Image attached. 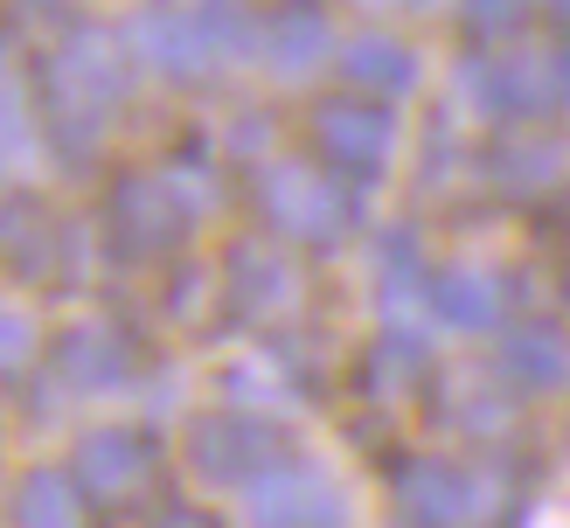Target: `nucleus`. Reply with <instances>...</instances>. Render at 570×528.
Masks as SVG:
<instances>
[{"label": "nucleus", "mask_w": 570, "mask_h": 528, "mask_svg": "<svg viewBox=\"0 0 570 528\" xmlns=\"http://www.w3.org/2000/svg\"><path fill=\"white\" fill-rule=\"evenodd\" d=\"M70 480L83 487V500H98V508H126V500L154 480V445L139 431H91L77 445Z\"/></svg>", "instance_id": "nucleus-6"}, {"label": "nucleus", "mask_w": 570, "mask_h": 528, "mask_svg": "<svg viewBox=\"0 0 570 528\" xmlns=\"http://www.w3.org/2000/svg\"><path fill=\"white\" fill-rule=\"evenodd\" d=\"M56 361H63V376L83 382V389H105V382L126 376V348L111 341L105 327H70L63 348H56Z\"/></svg>", "instance_id": "nucleus-18"}, {"label": "nucleus", "mask_w": 570, "mask_h": 528, "mask_svg": "<svg viewBox=\"0 0 570 528\" xmlns=\"http://www.w3.org/2000/svg\"><path fill=\"white\" fill-rule=\"evenodd\" d=\"M132 42H139V56H147L154 70H167V77H203V70L216 63L203 21H195V14H175V8H154L147 21L132 28Z\"/></svg>", "instance_id": "nucleus-11"}, {"label": "nucleus", "mask_w": 570, "mask_h": 528, "mask_svg": "<svg viewBox=\"0 0 570 528\" xmlns=\"http://www.w3.org/2000/svg\"><path fill=\"white\" fill-rule=\"evenodd\" d=\"M49 250H56V237H49L42 202L8 195V202H0V265H8L14 278H42L49 271Z\"/></svg>", "instance_id": "nucleus-14"}, {"label": "nucleus", "mask_w": 570, "mask_h": 528, "mask_svg": "<svg viewBox=\"0 0 570 528\" xmlns=\"http://www.w3.org/2000/svg\"><path fill=\"white\" fill-rule=\"evenodd\" d=\"M119 49L105 36H70L63 49L42 63V119L70 139V147H91L98 139V119L119 98Z\"/></svg>", "instance_id": "nucleus-1"}, {"label": "nucleus", "mask_w": 570, "mask_h": 528, "mask_svg": "<svg viewBox=\"0 0 570 528\" xmlns=\"http://www.w3.org/2000/svg\"><path fill=\"white\" fill-rule=\"evenodd\" d=\"M501 361H508V376H515L522 389H557V382L570 376V348H563V333H550V327L508 333Z\"/></svg>", "instance_id": "nucleus-17"}, {"label": "nucleus", "mask_w": 570, "mask_h": 528, "mask_svg": "<svg viewBox=\"0 0 570 528\" xmlns=\"http://www.w3.org/2000/svg\"><path fill=\"white\" fill-rule=\"evenodd\" d=\"M313 147H321V160L334 167V175H355V181H376L390 153H396V119L383 98H327L313 104Z\"/></svg>", "instance_id": "nucleus-4"}, {"label": "nucleus", "mask_w": 570, "mask_h": 528, "mask_svg": "<svg viewBox=\"0 0 570 528\" xmlns=\"http://www.w3.org/2000/svg\"><path fill=\"white\" fill-rule=\"evenodd\" d=\"M494 167H501V188H515V195H529V188H543V181H557V167H563V153H557V139H515V147H501V153H494Z\"/></svg>", "instance_id": "nucleus-19"}, {"label": "nucleus", "mask_w": 570, "mask_h": 528, "mask_svg": "<svg viewBox=\"0 0 570 528\" xmlns=\"http://www.w3.org/2000/svg\"><path fill=\"white\" fill-rule=\"evenodd\" d=\"M341 70H348V83L368 91V98H404L417 83V56L396 36H355L348 49H341Z\"/></svg>", "instance_id": "nucleus-12"}, {"label": "nucleus", "mask_w": 570, "mask_h": 528, "mask_svg": "<svg viewBox=\"0 0 570 528\" xmlns=\"http://www.w3.org/2000/svg\"><path fill=\"white\" fill-rule=\"evenodd\" d=\"M258 202L272 216V230L293 237V243H341V237L355 230V195L341 188V181H327L321 167H299V160L265 167Z\"/></svg>", "instance_id": "nucleus-3"}, {"label": "nucleus", "mask_w": 570, "mask_h": 528, "mask_svg": "<svg viewBox=\"0 0 570 528\" xmlns=\"http://www.w3.org/2000/svg\"><path fill=\"white\" fill-rule=\"evenodd\" d=\"M417 369H424L417 341H383V348H376V361H368V382H376V389H396V382H411Z\"/></svg>", "instance_id": "nucleus-20"}, {"label": "nucleus", "mask_w": 570, "mask_h": 528, "mask_svg": "<svg viewBox=\"0 0 570 528\" xmlns=\"http://www.w3.org/2000/svg\"><path fill=\"white\" fill-rule=\"evenodd\" d=\"M28 341H36V333H28V320L14 313V306H0V376H14L21 361H28Z\"/></svg>", "instance_id": "nucleus-22"}, {"label": "nucleus", "mask_w": 570, "mask_h": 528, "mask_svg": "<svg viewBox=\"0 0 570 528\" xmlns=\"http://www.w3.org/2000/svg\"><path fill=\"white\" fill-rule=\"evenodd\" d=\"M181 216H188V202L160 175H132L111 195V230L126 237V250H167L181 237Z\"/></svg>", "instance_id": "nucleus-9"}, {"label": "nucleus", "mask_w": 570, "mask_h": 528, "mask_svg": "<svg viewBox=\"0 0 570 528\" xmlns=\"http://www.w3.org/2000/svg\"><path fill=\"white\" fill-rule=\"evenodd\" d=\"M529 0H466V28L473 36H508V28H522Z\"/></svg>", "instance_id": "nucleus-21"}, {"label": "nucleus", "mask_w": 570, "mask_h": 528, "mask_svg": "<svg viewBox=\"0 0 570 528\" xmlns=\"http://www.w3.org/2000/svg\"><path fill=\"white\" fill-rule=\"evenodd\" d=\"M265 56H272L278 77L321 70V56H327V14H313V8H285V14H272V28H265Z\"/></svg>", "instance_id": "nucleus-16"}, {"label": "nucleus", "mask_w": 570, "mask_h": 528, "mask_svg": "<svg viewBox=\"0 0 570 528\" xmlns=\"http://www.w3.org/2000/svg\"><path fill=\"white\" fill-rule=\"evenodd\" d=\"M250 528H341V500L327 480L278 466L250 487Z\"/></svg>", "instance_id": "nucleus-8"}, {"label": "nucleus", "mask_w": 570, "mask_h": 528, "mask_svg": "<svg viewBox=\"0 0 570 528\" xmlns=\"http://www.w3.org/2000/svg\"><path fill=\"white\" fill-rule=\"evenodd\" d=\"M432 306H439V320L445 327H460V333H480V327H494L501 320V286L488 271H473V265H452L432 278Z\"/></svg>", "instance_id": "nucleus-13"}, {"label": "nucleus", "mask_w": 570, "mask_h": 528, "mask_svg": "<svg viewBox=\"0 0 570 528\" xmlns=\"http://www.w3.org/2000/svg\"><path fill=\"white\" fill-rule=\"evenodd\" d=\"M160 528H216V521H209V515H167Z\"/></svg>", "instance_id": "nucleus-24"}, {"label": "nucleus", "mask_w": 570, "mask_h": 528, "mask_svg": "<svg viewBox=\"0 0 570 528\" xmlns=\"http://www.w3.org/2000/svg\"><path fill=\"white\" fill-rule=\"evenodd\" d=\"M188 452H195V466H203L209 480H265V472H278L285 445H278L272 425H258V417L223 410V417H203V425L188 431Z\"/></svg>", "instance_id": "nucleus-5"}, {"label": "nucleus", "mask_w": 570, "mask_h": 528, "mask_svg": "<svg viewBox=\"0 0 570 528\" xmlns=\"http://www.w3.org/2000/svg\"><path fill=\"white\" fill-rule=\"evenodd\" d=\"M362 14H404V8H417V0H355Z\"/></svg>", "instance_id": "nucleus-23"}, {"label": "nucleus", "mask_w": 570, "mask_h": 528, "mask_svg": "<svg viewBox=\"0 0 570 528\" xmlns=\"http://www.w3.org/2000/svg\"><path fill=\"white\" fill-rule=\"evenodd\" d=\"M396 508L417 528H466L480 515V480L445 459H411L396 472Z\"/></svg>", "instance_id": "nucleus-7"}, {"label": "nucleus", "mask_w": 570, "mask_h": 528, "mask_svg": "<svg viewBox=\"0 0 570 528\" xmlns=\"http://www.w3.org/2000/svg\"><path fill=\"white\" fill-rule=\"evenodd\" d=\"M83 487L70 480V472H28V480L14 487V521L21 528H83Z\"/></svg>", "instance_id": "nucleus-15"}, {"label": "nucleus", "mask_w": 570, "mask_h": 528, "mask_svg": "<svg viewBox=\"0 0 570 528\" xmlns=\"http://www.w3.org/2000/svg\"><path fill=\"white\" fill-rule=\"evenodd\" d=\"M230 292L250 320H278L299 306V271L278 258L272 243H237L230 250Z\"/></svg>", "instance_id": "nucleus-10"}, {"label": "nucleus", "mask_w": 570, "mask_h": 528, "mask_svg": "<svg viewBox=\"0 0 570 528\" xmlns=\"http://www.w3.org/2000/svg\"><path fill=\"white\" fill-rule=\"evenodd\" d=\"M473 98L501 119H557L570 104V49L563 42H515L508 56L480 63Z\"/></svg>", "instance_id": "nucleus-2"}, {"label": "nucleus", "mask_w": 570, "mask_h": 528, "mask_svg": "<svg viewBox=\"0 0 570 528\" xmlns=\"http://www.w3.org/2000/svg\"><path fill=\"white\" fill-rule=\"evenodd\" d=\"M550 14H557V21H563V28H570V0H550Z\"/></svg>", "instance_id": "nucleus-25"}]
</instances>
